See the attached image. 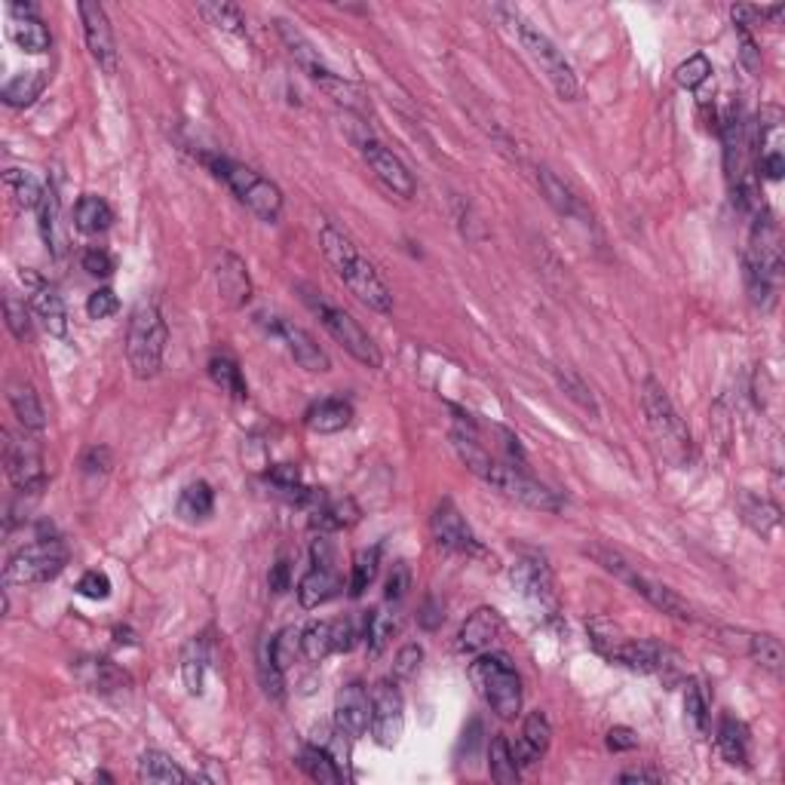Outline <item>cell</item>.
I'll return each mask as SVG.
<instances>
[{"instance_id": "11", "label": "cell", "mask_w": 785, "mask_h": 785, "mask_svg": "<svg viewBox=\"0 0 785 785\" xmlns=\"http://www.w3.org/2000/svg\"><path fill=\"white\" fill-rule=\"evenodd\" d=\"M405 730V700L396 681L384 678L375 684L372 694V736L384 749H393Z\"/></svg>"}, {"instance_id": "26", "label": "cell", "mask_w": 785, "mask_h": 785, "mask_svg": "<svg viewBox=\"0 0 785 785\" xmlns=\"http://www.w3.org/2000/svg\"><path fill=\"white\" fill-rule=\"evenodd\" d=\"M37 227H40V237L46 243L53 255H62L65 252V234H62V200H59V191L53 184H46L43 191V200L37 206Z\"/></svg>"}, {"instance_id": "55", "label": "cell", "mask_w": 785, "mask_h": 785, "mask_svg": "<svg viewBox=\"0 0 785 785\" xmlns=\"http://www.w3.org/2000/svg\"><path fill=\"white\" fill-rule=\"evenodd\" d=\"M411 589V568L405 562H396L390 577H387V589H384V598L387 602H402Z\"/></svg>"}, {"instance_id": "8", "label": "cell", "mask_w": 785, "mask_h": 785, "mask_svg": "<svg viewBox=\"0 0 785 785\" xmlns=\"http://www.w3.org/2000/svg\"><path fill=\"white\" fill-rule=\"evenodd\" d=\"M513 28L525 46V53L537 62V68L546 74V80L552 83V89L559 92V99L565 102H574L580 96V86H577V77H574V68L568 65V59L562 56V50L556 43H552L540 28H534L531 22H525L519 13H513Z\"/></svg>"}, {"instance_id": "6", "label": "cell", "mask_w": 785, "mask_h": 785, "mask_svg": "<svg viewBox=\"0 0 785 785\" xmlns=\"http://www.w3.org/2000/svg\"><path fill=\"white\" fill-rule=\"evenodd\" d=\"M301 301L310 307V313L322 322V329H326L356 362L368 365V368H381V350L378 344L372 341L359 322L344 310V307H335L332 301H326V295L310 289V286H301Z\"/></svg>"}, {"instance_id": "21", "label": "cell", "mask_w": 785, "mask_h": 785, "mask_svg": "<svg viewBox=\"0 0 785 785\" xmlns=\"http://www.w3.org/2000/svg\"><path fill=\"white\" fill-rule=\"evenodd\" d=\"M215 286H218V298L227 307L240 310L252 298V280H249L246 261L234 252H221L215 261Z\"/></svg>"}, {"instance_id": "7", "label": "cell", "mask_w": 785, "mask_h": 785, "mask_svg": "<svg viewBox=\"0 0 785 785\" xmlns=\"http://www.w3.org/2000/svg\"><path fill=\"white\" fill-rule=\"evenodd\" d=\"M68 565V546L59 537H37L34 543H25L16 549L7 568L4 580L10 586H37V583H50L59 577Z\"/></svg>"}, {"instance_id": "1", "label": "cell", "mask_w": 785, "mask_h": 785, "mask_svg": "<svg viewBox=\"0 0 785 785\" xmlns=\"http://www.w3.org/2000/svg\"><path fill=\"white\" fill-rule=\"evenodd\" d=\"M316 234H319V249L326 255V261L335 267V273L341 276V283L365 304L372 307L375 313H390L393 310V292L387 289V283L381 280L378 267L368 261L356 243L338 230L332 221L319 218L316 224Z\"/></svg>"}, {"instance_id": "35", "label": "cell", "mask_w": 785, "mask_h": 785, "mask_svg": "<svg viewBox=\"0 0 785 785\" xmlns=\"http://www.w3.org/2000/svg\"><path fill=\"white\" fill-rule=\"evenodd\" d=\"M537 181H540V191L546 194V200H549L552 209L562 212V215H580V200H577V194L568 188V184H565L556 172L540 166V169H537Z\"/></svg>"}, {"instance_id": "63", "label": "cell", "mask_w": 785, "mask_h": 785, "mask_svg": "<svg viewBox=\"0 0 785 785\" xmlns=\"http://www.w3.org/2000/svg\"><path fill=\"white\" fill-rule=\"evenodd\" d=\"M442 620H445V614H442V605L436 602V598H427L424 608H421V614H418V623H421L427 632H433V629H439V626H442Z\"/></svg>"}, {"instance_id": "62", "label": "cell", "mask_w": 785, "mask_h": 785, "mask_svg": "<svg viewBox=\"0 0 785 785\" xmlns=\"http://www.w3.org/2000/svg\"><path fill=\"white\" fill-rule=\"evenodd\" d=\"M267 583H270V589H273L276 595H283V592L292 586V568H289V562H286V559H280V562H276V565L270 568V577H267Z\"/></svg>"}, {"instance_id": "16", "label": "cell", "mask_w": 785, "mask_h": 785, "mask_svg": "<svg viewBox=\"0 0 785 785\" xmlns=\"http://www.w3.org/2000/svg\"><path fill=\"white\" fill-rule=\"evenodd\" d=\"M80 22H83V37L89 46V56L99 62L105 74L117 71V43H114V28L108 22V13L102 4H80Z\"/></svg>"}, {"instance_id": "5", "label": "cell", "mask_w": 785, "mask_h": 785, "mask_svg": "<svg viewBox=\"0 0 785 785\" xmlns=\"http://www.w3.org/2000/svg\"><path fill=\"white\" fill-rule=\"evenodd\" d=\"M215 178H221L230 191H234V197L240 203H246L261 221H276L283 215V191L276 188V184L270 178H264L261 172L237 163V160H227V157H200Z\"/></svg>"}, {"instance_id": "41", "label": "cell", "mask_w": 785, "mask_h": 785, "mask_svg": "<svg viewBox=\"0 0 785 785\" xmlns=\"http://www.w3.org/2000/svg\"><path fill=\"white\" fill-rule=\"evenodd\" d=\"M212 510H215V494L206 482L188 485L178 497V513L184 519H206V516H212Z\"/></svg>"}, {"instance_id": "59", "label": "cell", "mask_w": 785, "mask_h": 785, "mask_svg": "<svg viewBox=\"0 0 785 785\" xmlns=\"http://www.w3.org/2000/svg\"><path fill=\"white\" fill-rule=\"evenodd\" d=\"M608 749L611 752H632V749H638V733L632 727H611L608 730Z\"/></svg>"}, {"instance_id": "13", "label": "cell", "mask_w": 785, "mask_h": 785, "mask_svg": "<svg viewBox=\"0 0 785 785\" xmlns=\"http://www.w3.org/2000/svg\"><path fill=\"white\" fill-rule=\"evenodd\" d=\"M430 531L436 546L457 552V556H485V546L479 543V537L473 534V528L467 525V519L460 516V510L451 500H442L436 506V513L430 519Z\"/></svg>"}, {"instance_id": "24", "label": "cell", "mask_w": 785, "mask_h": 785, "mask_svg": "<svg viewBox=\"0 0 785 785\" xmlns=\"http://www.w3.org/2000/svg\"><path fill=\"white\" fill-rule=\"evenodd\" d=\"M356 522H359V506L350 497L329 500L326 494H322V500L313 506V516H310V528L319 531V534L344 531V528H353Z\"/></svg>"}, {"instance_id": "20", "label": "cell", "mask_w": 785, "mask_h": 785, "mask_svg": "<svg viewBox=\"0 0 785 785\" xmlns=\"http://www.w3.org/2000/svg\"><path fill=\"white\" fill-rule=\"evenodd\" d=\"M510 577L528 598H534V602L556 605V583H552V571H549L546 559L537 556V552H525V556H519Z\"/></svg>"}, {"instance_id": "19", "label": "cell", "mask_w": 785, "mask_h": 785, "mask_svg": "<svg viewBox=\"0 0 785 785\" xmlns=\"http://www.w3.org/2000/svg\"><path fill=\"white\" fill-rule=\"evenodd\" d=\"M500 635H503V617L494 608H476L457 632V651L479 657L494 648V641Z\"/></svg>"}, {"instance_id": "47", "label": "cell", "mask_w": 785, "mask_h": 785, "mask_svg": "<svg viewBox=\"0 0 785 785\" xmlns=\"http://www.w3.org/2000/svg\"><path fill=\"white\" fill-rule=\"evenodd\" d=\"M4 313H7V329L16 341H28L31 338V304H25V298H19L16 292L4 295Z\"/></svg>"}, {"instance_id": "10", "label": "cell", "mask_w": 785, "mask_h": 785, "mask_svg": "<svg viewBox=\"0 0 785 785\" xmlns=\"http://www.w3.org/2000/svg\"><path fill=\"white\" fill-rule=\"evenodd\" d=\"M488 485L503 491L506 497L519 500L522 506H528V510H540V513H559L562 510V500L556 497V491H549L546 485L531 479L525 473V467H513V464H506V460H497Z\"/></svg>"}, {"instance_id": "60", "label": "cell", "mask_w": 785, "mask_h": 785, "mask_svg": "<svg viewBox=\"0 0 785 785\" xmlns=\"http://www.w3.org/2000/svg\"><path fill=\"white\" fill-rule=\"evenodd\" d=\"M736 34H740V59H743V65L749 68V71H758V65H761V56H758V43L752 40V34H749V28H743V25H736Z\"/></svg>"}, {"instance_id": "28", "label": "cell", "mask_w": 785, "mask_h": 785, "mask_svg": "<svg viewBox=\"0 0 785 785\" xmlns=\"http://www.w3.org/2000/svg\"><path fill=\"white\" fill-rule=\"evenodd\" d=\"M206 669H209V641H206V635H200V638H191L181 651V678L194 697L203 694Z\"/></svg>"}, {"instance_id": "31", "label": "cell", "mask_w": 785, "mask_h": 785, "mask_svg": "<svg viewBox=\"0 0 785 785\" xmlns=\"http://www.w3.org/2000/svg\"><path fill=\"white\" fill-rule=\"evenodd\" d=\"M10 405H13V414L19 418V424L28 433H43L46 414H43V405H40V399H37L31 384H13L10 387Z\"/></svg>"}, {"instance_id": "4", "label": "cell", "mask_w": 785, "mask_h": 785, "mask_svg": "<svg viewBox=\"0 0 785 785\" xmlns=\"http://www.w3.org/2000/svg\"><path fill=\"white\" fill-rule=\"evenodd\" d=\"M470 681L479 697L491 706V712L503 721H513L522 712V678L510 657L503 654H479L470 666Z\"/></svg>"}, {"instance_id": "37", "label": "cell", "mask_w": 785, "mask_h": 785, "mask_svg": "<svg viewBox=\"0 0 785 785\" xmlns=\"http://www.w3.org/2000/svg\"><path fill=\"white\" fill-rule=\"evenodd\" d=\"M43 86H46V77L40 71H25L4 86L0 99H4V105H10V108H28L40 99Z\"/></svg>"}, {"instance_id": "12", "label": "cell", "mask_w": 785, "mask_h": 785, "mask_svg": "<svg viewBox=\"0 0 785 785\" xmlns=\"http://www.w3.org/2000/svg\"><path fill=\"white\" fill-rule=\"evenodd\" d=\"M4 467H7V476L10 482L16 485L19 494H40L43 485H46V476H43V457H40V448L34 442H22L16 439L10 430H4Z\"/></svg>"}, {"instance_id": "51", "label": "cell", "mask_w": 785, "mask_h": 785, "mask_svg": "<svg viewBox=\"0 0 785 785\" xmlns=\"http://www.w3.org/2000/svg\"><path fill=\"white\" fill-rule=\"evenodd\" d=\"M556 378H559V384H562V390L580 405V408H586V411H592V414H598V405H595V399H592V390L574 375V372H562V368H556Z\"/></svg>"}, {"instance_id": "39", "label": "cell", "mask_w": 785, "mask_h": 785, "mask_svg": "<svg viewBox=\"0 0 785 785\" xmlns=\"http://www.w3.org/2000/svg\"><path fill=\"white\" fill-rule=\"evenodd\" d=\"M258 678H261L264 694L270 700H276V703H283V697H286V669L276 663L270 641H264V648L258 654Z\"/></svg>"}, {"instance_id": "56", "label": "cell", "mask_w": 785, "mask_h": 785, "mask_svg": "<svg viewBox=\"0 0 785 785\" xmlns=\"http://www.w3.org/2000/svg\"><path fill=\"white\" fill-rule=\"evenodd\" d=\"M111 467V451L105 445H96V448H89L80 460V470L83 476H105Z\"/></svg>"}, {"instance_id": "50", "label": "cell", "mask_w": 785, "mask_h": 785, "mask_svg": "<svg viewBox=\"0 0 785 785\" xmlns=\"http://www.w3.org/2000/svg\"><path fill=\"white\" fill-rule=\"evenodd\" d=\"M709 74H712V62L703 53H697V56H690L687 62H681L675 68V83L681 89H697L700 83L709 80Z\"/></svg>"}, {"instance_id": "15", "label": "cell", "mask_w": 785, "mask_h": 785, "mask_svg": "<svg viewBox=\"0 0 785 785\" xmlns=\"http://www.w3.org/2000/svg\"><path fill=\"white\" fill-rule=\"evenodd\" d=\"M267 332H270L273 338H280V341L289 347V353L295 356V362H298L301 368H307V372H316V375L332 372L329 353L322 350L301 326H295V322H289V319H283V316H270Z\"/></svg>"}, {"instance_id": "29", "label": "cell", "mask_w": 785, "mask_h": 785, "mask_svg": "<svg viewBox=\"0 0 785 785\" xmlns=\"http://www.w3.org/2000/svg\"><path fill=\"white\" fill-rule=\"evenodd\" d=\"M718 752L727 764L746 767L749 764V727L736 718H724L718 727Z\"/></svg>"}, {"instance_id": "34", "label": "cell", "mask_w": 785, "mask_h": 785, "mask_svg": "<svg viewBox=\"0 0 785 785\" xmlns=\"http://www.w3.org/2000/svg\"><path fill=\"white\" fill-rule=\"evenodd\" d=\"M111 221H114V212H111V206H108L102 197L86 194V197L77 200V206H74V224H77L80 234H102V230L111 227Z\"/></svg>"}, {"instance_id": "36", "label": "cell", "mask_w": 785, "mask_h": 785, "mask_svg": "<svg viewBox=\"0 0 785 785\" xmlns=\"http://www.w3.org/2000/svg\"><path fill=\"white\" fill-rule=\"evenodd\" d=\"M80 672H83V681L92 690H99V694H114V690L129 687V675L111 660H89Z\"/></svg>"}, {"instance_id": "46", "label": "cell", "mask_w": 785, "mask_h": 785, "mask_svg": "<svg viewBox=\"0 0 785 785\" xmlns=\"http://www.w3.org/2000/svg\"><path fill=\"white\" fill-rule=\"evenodd\" d=\"M740 510H743V519H746L758 534H770V528L779 522V510H776V506H770L767 500L752 497V494H743Z\"/></svg>"}, {"instance_id": "49", "label": "cell", "mask_w": 785, "mask_h": 785, "mask_svg": "<svg viewBox=\"0 0 785 785\" xmlns=\"http://www.w3.org/2000/svg\"><path fill=\"white\" fill-rule=\"evenodd\" d=\"M752 657L761 669L782 675L785 651H782V641L776 635H752Z\"/></svg>"}, {"instance_id": "3", "label": "cell", "mask_w": 785, "mask_h": 785, "mask_svg": "<svg viewBox=\"0 0 785 785\" xmlns=\"http://www.w3.org/2000/svg\"><path fill=\"white\" fill-rule=\"evenodd\" d=\"M166 341H169V329L157 301L142 298L129 316V332H126V359L138 381H151L160 375Z\"/></svg>"}, {"instance_id": "58", "label": "cell", "mask_w": 785, "mask_h": 785, "mask_svg": "<svg viewBox=\"0 0 785 785\" xmlns=\"http://www.w3.org/2000/svg\"><path fill=\"white\" fill-rule=\"evenodd\" d=\"M356 638H362V635L356 632V623H353V620H335V623H332V644H335L338 654L353 651Z\"/></svg>"}, {"instance_id": "22", "label": "cell", "mask_w": 785, "mask_h": 785, "mask_svg": "<svg viewBox=\"0 0 785 785\" xmlns=\"http://www.w3.org/2000/svg\"><path fill=\"white\" fill-rule=\"evenodd\" d=\"M341 592H344V577L338 574L335 565H313L298 583V602H301V608L313 611L319 605L332 602Z\"/></svg>"}, {"instance_id": "9", "label": "cell", "mask_w": 785, "mask_h": 785, "mask_svg": "<svg viewBox=\"0 0 785 785\" xmlns=\"http://www.w3.org/2000/svg\"><path fill=\"white\" fill-rule=\"evenodd\" d=\"M592 556L602 562V568H608V571L617 574L626 586H632V592H638L644 602H651L657 611H663V614H669V617H675V620H690V617H694V614H690V608H687V602H684V598H681L675 589H669V586H663V583H657V580H648L644 574H638L632 565H626V562L617 556V552L595 546Z\"/></svg>"}, {"instance_id": "61", "label": "cell", "mask_w": 785, "mask_h": 785, "mask_svg": "<svg viewBox=\"0 0 785 785\" xmlns=\"http://www.w3.org/2000/svg\"><path fill=\"white\" fill-rule=\"evenodd\" d=\"M758 172H761V178H767V181H779V178L785 175V157H782V151L761 154V157H758Z\"/></svg>"}, {"instance_id": "48", "label": "cell", "mask_w": 785, "mask_h": 785, "mask_svg": "<svg viewBox=\"0 0 785 785\" xmlns=\"http://www.w3.org/2000/svg\"><path fill=\"white\" fill-rule=\"evenodd\" d=\"M684 715L690 721L697 733H706L709 727V700H706V690L700 681H687V690H684Z\"/></svg>"}, {"instance_id": "32", "label": "cell", "mask_w": 785, "mask_h": 785, "mask_svg": "<svg viewBox=\"0 0 785 785\" xmlns=\"http://www.w3.org/2000/svg\"><path fill=\"white\" fill-rule=\"evenodd\" d=\"M298 764L319 785H341L344 782V773H341L338 761L322 746H304L301 755H298Z\"/></svg>"}, {"instance_id": "64", "label": "cell", "mask_w": 785, "mask_h": 785, "mask_svg": "<svg viewBox=\"0 0 785 785\" xmlns=\"http://www.w3.org/2000/svg\"><path fill=\"white\" fill-rule=\"evenodd\" d=\"M620 782H660V773H648V770H629L620 776Z\"/></svg>"}, {"instance_id": "43", "label": "cell", "mask_w": 785, "mask_h": 785, "mask_svg": "<svg viewBox=\"0 0 785 785\" xmlns=\"http://www.w3.org/2000/svg\"><path fill=\"white\" fill-rule=\"evenodd\" d=\"M4 181H7V188L13 191L16 203L22 209H37L40 200H43V184L31 175V172H22V169H7L4 172Z\"/></svg>"}, {"instance_id": "33", "label": "cell", "mask_w": 785, "mask_h": 785, "mask_svg": "<svg viewBox=\"0 0 785 785\" xmlns=\"http://www.w3.org/2000/svg\"><path fill=\"white\" fill-rule=\"evenodd\" d=\"M488 770H491V779L500 782V785H513L519 782V761H516V752L510 746V740H506L503 733H497L494 740L488 743Z\"/></svg>"}, {"instance_id": "17", "label": "cell", "mask_w": 785, "mask_h": 785, "mask_svg": "<svg viewBox=\"0 0 785 785\" xmlns=\"http://www.w3.org/2000/svg\"><path fill=\"white\" fill-rule=\"evenodd\" d=\"M335 724L341 733L350 736V740H359V736H365V730L372 727V697H368L362 681H350L338 690Z\"/></svg>"}, {"instance_id": "18", "label": "cell", "mask_w": 785, "mask_h": 785, "mask_svg": "<svg viewBox=\"0 0 785 785\" xmlns=\"http://www.w3.org/2000/svg\"><path fill=\"white\" fill-rule=\"evenodd\" d=\"M25 286H28L31 313L37 316L40 326L53 338H68V310H65V301L59 298V292L53 286H46L34 273H25Z\"/></svg>"}, {"instance_id": "30", "label": "cell", "mask_w": 785, "mask_h": 785, "mask_svg": "<svg viewBox=\"0 0 785 785\" xmlns=\"http://www.w3.org/2000/svg\"><path fill=\"white\" fill-rule=\"evenodd\" d=\"M209 378L227 393V396H234V399H249V384L243 378V368L234 356H227V353H215L209 359Z\"/></svg>"}, {"instance_id": "53", "label": "cell", "mask_w": 785, "mask_h": 785, "mask_svg": "<svg viewBox=\"0 0 785 785\" xmlns=\"http://www.w3.org/2000/svg\"><path fill=\"white\" fill-rule=\"evenodd\" d=\"M77 592L83 598H92V602H105V598L111 595V577L105 571H86L77 580Z\"/></svg>"}, {"instance_id": "23", "label": "cell", "mask_w": 785, "mask_h": 785, "mask_svg": "<svg viewBox=\"0 0 785 785\" xmlns=\"http://www.w3.org/2000/svg\"><path fill=\"white\" fill-rule=\"evenodd\" d=\"M552 743V727H549V718L543 712H531L522 724V736H519V743H516V761L519 767H534L546 749Z\"/></svg>"}, {"instance_id": "38", "label": "cell", "mask_w": 785, "mask_h": 785, "mask_svg": "<svg viewBox=\"0 0 785 785\" xmlns=\"http://www.w3.org/2000/svg\"><path fill=\"white\" fill-rule=\"evenodd\" d=\"M396 626H399V620H396L393 614H384V611H368V614H365V620H362V638H365V644H368V654L378 657V654L387 648V644H390V638H393Z\"/></svg>"}, {"instance_id": "42", "label": "cell", "mask_w": 785, "mask_h": 785, "mask_svg": "<svg viewBox=\"0 0 785 785\" xmlns=\"http://www.w3.org/2000/svg\"><path fill=\"white\" fill-rule=\"evenodd\" d=\"M378 568H381V546L362 549L359 556L353 559V571H350V595L353 598H359L368 586L375 583Z\"/></svg>"}, {"instance_id": "14", "label": "cell", "mask_w": 785, "mask_h": 785, "mask_svg": "<svg viewBox=\"0 0 785 785\" xmlns=\"http://www.w3.org/2000/svg\"><path fill=\"white\" fill-rule=\"evenodd\" d=\"M359 151H362V160L368 163V169H372L396 197H405V200L414 197V191H418L414 175L408 172V166L387 145H381L378 138H372V135H365L359 142Z\"/></svg>"}, {"instance_id": "2", "label": "cell", "mask_w": 785, "mask_h": 785, "mask_svg": "<svg viewBox=\"0 0 785 785\" xmlns=\"http://www.w3.org/2000/svg\"><path fill=\"white\" fill-rule=\"evenodd\" d=\"M641 411L660 454L672 467H687L690 457H694V439H690L684 418L657 378H644L641 384Z\"/></svg>"}, {"instance_id": "44", "label": "cell", "mask_w": 785, "mask_h": 785, "mask_svg": "<svg viewBox=\"0 0 785 785\" xmlns=\"http://www.w3.org/2000/svg\"><path fill=\"white\" fill-rule=\"evenodd\" d=\"M13 40L22 46L25 53H46L50 50V31H46V25L37 19H16L13 25Z\"/></svg>"}, {"instance_id": "52", "label": "cell", "mask_w": 785, "mask_h": 785, "mask_svg": "<svg viewBox=\"0 0 785 785\" xmlns=\"http://www.w3.org/2000/svg\"><path fill=\"white\" fill-rule=\"evenodd\" d=\"M421 660H424V648H421V644H405V648H399V654H396L393 675H396L399 681L414 678V675H418V669H421Z\"/></svg>"}, {"instance_id": "25", "label": "cell", "mask_w": 785, "mask_h": 785, "mask_svg": "<svg viewBox=\"0 0 785 785\" xmlns=\"http://www.w3.org/2000/svg\"><path fill=\"white\" fill-rule=\"evenodd\" d=\"M304 421L313 433H341L353 421V405L347 399H338V396L319 399L307 408Z\"/></svg>"}, {"instance_id": "40", "label": "cell", "mask_w": 785, "mask_h": 785, "mask_svg": "<svg viewBox=\"0 0 785 785\" xmlns=\"http://www.w3.org/2000/svg\"><path fill=\"white\" fill-rule=\"evenodd\" d=\"M298 648L310 663H322L329 654H335L332 623H310L304 632H298Z\"/></svg>"}, {"instance_id": "54", "label": "cell", "mask_w": 785, "mask_h": 785, "mask_svg": "<svg viewBox=\"0 0 785 785\" xmlns=\"http://www.w3.org/2000/svg\"><path fill=\"white\" fill-rule=\"evenodd\" d=\"M117 310H120V301H117L114 289H96V292L89 295V301H86L89 319H108V316H114Z\"/></svg>"}, {"instance_id": "45", "label": "cell", "mask_w": 785, "mask_h": 785, "mask_svg": "<svg viewBox=\"0 0 785 785\" xmlns=\"http://www.w3.org/2000/svg\"><path fill=\"white\" fill-rule=\"evenodd\" d=\"M197 10H200V16H203L209 25H215V28H221V31H227V34L246 37L243 13H240L234 4H200Z\"/></svg>"}, {"instance_id": "27", "label": "cell", "mask_w": 785, "mask_h": 785, "mask_svg": "<svg viewBox=\"0 0 785 785\" xmlns=\"http://www.w3.org/2000/svg\"><path fill=\"white\" fill-rule=\"evenodd\" d=\"M138 779L151 785H172V782H191L188 770H181L166 752L148 749L138 755Z\"/></svg>"}, {"instance_id": "57", "label": "cell", "mask_w": 785, "mask_h": 785, "mask_svg": "<svg viewBox=\"0 0 785 785\" xmlns=\"http://www.w3.org/2000/svg\"><path fill=\"white\" fill-rule=\"evenodd\" d=\"M83 270L92 273V276H111L114 273V258L105 249L92 246V249L83 252Z\"/></svg>"}]
</instances>
